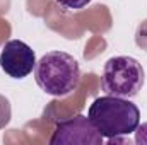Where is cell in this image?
<instances>
[{
  "label": "cell",
  "instance_id": "8",
  "mask_svg": "<svg viewBox=\"0 0 147 145\" xmlns=\"http://www.w3.org/2000/svg\"><path fill=\"white\" fill-rule=\"evenodd\" d=\"M135 142L139 145H147V123L137 126V130H135Z\"/></svg>",
  "mask_w": 147,
  "mask_h": 145
},
{
  "label": "cell",
  "instance_id": "6",
  "mask_svg": "<svg viewBox=\"0 0 147 145\" xmlns=\"http://www.w3.org/2000/svg\"><path fill=\"white\" fill-rule=\"evenodd\" d=\"M12 118V108H10V101L0 94V130L5 128L10 123Z\"/></svg>",
  "mask_w": 147,
  "mask_h": 145
},
{
  "label": "cell",
  "instance_id": "4",
  "mask_svg": "<svg viewBox=\"0 0 147 145\" xmlns=\"http://www.w3.org/2000/svg\"><path fill=\"white\" fill-rule=\"evenodd\" d=\"M103 137L92 126L91 119L84 114H77L57 123L51 145H103Z\"/></svg>",
  "mask_w": 147,
  "mask_h": 145
},
{
  "label": "cell",
  "instance_id": "3",
  "mask_svg": "<svg viewBox=\"0 0 147 145\" xmlns=\"http://www.w3.org/2000/svg\"><path fill=\"white\" fill-rule=\"evenodd\" d=\"M144 80H146V72L135 58L113 56L105 63L101 87L110 96L132 99L142 91Z\"/></svg>",
  "mask_w": 147,
  "mask_h": 145
},
{
  "label": "cell",
  "instance_id": "7",
  "mask_svg": "<svg viewBox=\"0 0 147 145\" xmlns=\"http://www.w3.org/2000/svg\"><path fill=\"white\" fill-rule=\"evenodd\" d=\"M57 3L63 9H69V10H80L87 3H91V0H57Z\"/></svg>",
  "mask_w": 147,
  "mask_h": 145
},
{
  "label": "cell",
  "instance_id": "1",
  "mask_svg": "<svg viewBox=\"0 0 147 145\" xmlns=\"http://www.w3.org/2000/svg\"><path fill=\"white\" fill-rule=\"evenodd\" d=\"M87 118L103 138L118 140L130 135L140 125V111L127 97L103 96L92 101Z\"/></svg>",
  "mask_w": 147,
  "mask_h": 145
},
{
  "label": "cell",
  "instance_id": "2",
  "mask_svg": "<svg viewBox=\"0 0 147 145\" xmlns=\"http://www.w3.org/2000/svg\"><path fill=\"white\" fill-rule=\"evenodd\" d=\"M36 84L53 97H65L72 94L80 82V67L72 55L65 51H48L36 62Z\"/></svg>",
  "mask_w": 147,
  "mask_h": 145
},
{
  "label": "cell",
  "instance_id": "5",
  "mask_svg": "<svg viewBox=\"0 0 147 145\" xmlns=\"http://www.w3.org/2000/svg\"><path fill=\"white\" fill-rule=\"evenodd\" d=\"M0 67L12 79H24L34 70L36 55L29 44L21 39H10L0 53Z\"/></svg>",
  "mask_w": 147,
  "mask_h": 145
}]
</instances>
